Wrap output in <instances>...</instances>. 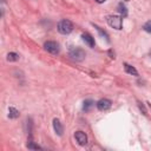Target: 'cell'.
Here are the masks:
<instances>
[{
    "label": "cell",
    "mask_w": 151,
    "mask_h": 151,
    "mask_svg": "<svg viewBox=\"0 0 151 151\" xmlns=\"http://www.w3.org/2000/svg\"><path fill=\"white\" fill-rule=\"evenodd\" d=\"M53 129H54V131H55V133H57L58 136H61V134H63V132H64L63 124H61V123H60V120H59V119H57V118H54V119H53Z\"/></svg>",
    "instance_id": "7"
},
{
    "label": "cell",
    "mask_w": 151,
    "mask_h": 151,
    "mask_svg": "<svg viewBox=\"0 0 151 151\" xmlns=\"http://www.w3.org/2000/svg\"><path fill=\"white\" fill-rule=\"evenodd\" d=\"M150 55H151V52H150Z\"/></svg>",
    "instance_id": "19"
},
{
    "label": "cell",
    "mask_w": 151,
    "mask_h": 151,
    "mask_svg": "<svg viewBox=\"0 0 151 151\" xmlns=\"http://www.w3.org/2000/svg\"><path fill=\"white\" fill-rule=\"evenodd\" d=\"M74 138H76V140L78 142L79 145H86V143H87V136L83 131H77L74 133Z\"/></svg>",
    "instance_id": "5"
},
{
    "label": "cell",
    "mask_w": 151,
    "mask_h": 151,
    "mask_svg": "<svg viewBox=\"0 0 151 151\" xmlns=\"http://www.w3.org/2000/svg\"><path fill=\"white\" fill-rule=\"evenodd\" d=\"M93 100H91V99H87V100H85L84 101V105H83V110L84 111H88L92 106H93Z\"/></svg>",
    "instance_id": "11"
},
{
    "label": "cell",
    "mask_w": 151,
    "mask_h": 151,
    "mask_svg": "<svg viewBox=\"0 0 151 151\" xmlns=\"http://www.w3.org/2000/svg\"><path fill=\"white\" fill-rule=\"evenodd\" d=\"M44 48H45L47 52L52 53V54L59 53V45H58L55 41H46V42L44 44Z\"/></svg>",
    "instance_id": "4"
},
{
    "label": "cell",
    "mask_w": 151,
    "mask_h": 151,
    "mask_svg": "<svg viewBox=\"0 0 151 151\" xmlns=\"http://www.w3.org/2000/svg\"><path fill=\"white\" fill-rule=\"evenodd\" d=\"M96 1H97L98 4H103V2H105L106 0H96Z\"/></svg>",
    "instance_id": "18"
},
{
    "label": "cell",
    "mask_w": 151,
    "mask_h": 151,
    "mask_svg": "<svg viewBox=\"0 0 151 151\" xmlns=\"http://www.w3.org/2000/svg\"><path fill=\"white\" fill-rule=\"evenodd\" d=\"M139 109L143 111V113H144V114H146V110H145V107H144V105H143L142 103H139Z\"/></svg>",
    "instance_id": "17"
},
{
    "label": "cell",
    "mask_w": 151,
    "mask_h": 151,
    "mask_svg": "<svg viewBox=\"0 0 151 151\" xmlns=\"http://www.w3.org/2000/svg\"><path fill=\"white\" fill-rule=\"evenodd\" d=\"M7 60L8 61H17V60H19V54H17L14 52H9L7 54Z\"/></svg>",
    "instance_id": "12"
},
{
    "label": "cell",
    "mask_w": 151,
    "mask_h": 151,
    "mask_svg": "<svg viewBox=\"0 0 151 151\" xmlns=\"http://www.w3.org/2000/svg\"><path fill=\"white\" fill-rule=\"evenodd\" d=\"M68 55H70V58H71L72 60H74V61H81V60H84V58L86 57V53H85V51H84L83 48L73 47V48L70 50Z\"/></svg>",
    "instance_id": "1"
},
{
    "label": "cell",
    "mask_w": 151,
    "mask_h": 151,
    "mask_svg": "<svg viewBox=\"0 0 151 151\" xmlns=\"http://www.w3.org/2000/svg\"><path fill=\"white\" fill-rule=\"evenodd\" d=\"M96 28H97V31L99 32V34H100L101 37H104V38H105L106 40H109V35H107V33H106V32L101 31V29H100V27H98V26H96Z\"/></svg>",
    "instance_id": "15"
},
{
    "label": "cell",
    "mask_w": 151,
    "mask_h": 151,
    "mask_svg": "<svg viewBox=\"0 0 151 151\" xmlns=\"http://www.w3.org/2000/svg\"><path fill=\"white\" fill-rule=\"evenodd\" d=\"M124 70H125V72L126 73H129V74H132V76H138V72H137V70L133 67V66H131V65H129V64H124Z\"/></svg>",
    "instance_id": "9"
},
{
    "label": "cell",
    "mask_w": 151,
    "mask_h": 151,
    "mask_svg": "<svg viewBox=\"0 0 151 151\" xmlns=\"http://www.w3.org/2000/svg\"><path fill=\"white\" fill-rule=\"evenodd\" d=\"M143 28H144V31H146L147 33H151V20H149V21H146V22L144 24V26H143Z\"/></svg>",
    "instance_id": "14"
},
{
    "label": "cell",
    "mask_w": 151,
    "mask_h": 151,
    "mask_svg": "<svg viewBox=\"0 0 151 151\" xmlns=\"http://www.w3.org/2000/svg\"><path fill=\"white\" fill-rule=\"evenodd\" d=\"M97 107L100 111H105V110H107V109L111 107V100L110 99H106V98H103V99H100L97 103Z\"/></svg>",
    "instance_id": "6"
},
{
    "label": "cell",
    "mask_w": 151,
    "mask_h": 151,
    "mask_svg": "<svg viewBox=\"0 0 151 151\" xmlns=\"http://www.w3.org/2000/svg\"><path fill=\"white\" fill-rule=\"evenodd\" d=\"M27 146H28V149H34V150H39V149H41L39 145H35L33 142H29V143L27 144Z\"/></svg>",
    "instance_id": "16"
},
{
    "label": "cell",
    "mask_w": 151,
    "mask_h": 151,
    "mask_svg": "<svg viewBox=\"0 0 151 151\" xmlns=\"http://www.w3.org/2000/svg\"><path fill=\"white\" fill-rule=\"evenodd\" d=\"M107 24L114 29H122V27H123V20L118 15H109Z\"/></svg>",
    "instance_id": "3"
},
{
    "label": "cell",
    "mask_w": 151,
    "mask_h": 151,
    "mask_svg": "<svg viewBox=\"0 0 151 151\" xmlns=\"http://www.w3.org/2000/svg\"><path fill=\"white\" fill-rule=\"evenodd\" d=\"M118 12H119L123 17H126V15H127V9H126V7H125L122 2L118 5Z\"/></svg>",
    "instance_id": "13"
},
{
    "label": "cell",
    "mask_w": 151,
    "mask_h": 151,
    "mask_svg": "<svg viewBox=\"0 0 151 151\" xmlns=\"http://www.w3.org/2000/svg\"><path fill=\"white\" fill-rule=\"evenodd\" d=\"M81 38H83V40H84L90 47H94V38H93L90 33H83V34H81Z\"/></svg>",
    "instance_id": "8"
},
{
    "label": "cell",
    "mask_w": 151,
    "mask_h": 151,
    "mask_svg": "<svg viewBox=\"0 0 151 151\" xmlns=\"http://www.w3.org/2000/svg\"><path fill=\"white\" fill-rule=\"evenodd\" d=\"M125 1H129V0H125Z\"/></svg>",
    "instance_id": "20"
},
{
    "label": "cell",
    "mask_w": 151,
    "mask_h": 151,
    "mask_svg": "<svg viewBox=\"0 0 151 151\" xmlns=\"http://www.w3.org/2000/svg\"><path fill=\"white\" fill-rule=\"evenodd\" d=\"M8 117L9 118H17V117H19V111L17 109H14V107H9L8 109Z\"/></svg>",
    "instance_id": "10"
},
{
    "label": "cell",
    "mask_w": 151,
    "mask_h": 151,
    "mask_svg": "<svg viewBox=\"0 0 151 151\" xmlns=\"http://www.w3.org/2000/svg\"><path fill=\"white\" fill-rule=\"evenodd\" d=\"M73 31V24L67 20V19H64L61 20L59 24H58V32L61 33V34H68Z\"/></svg>",
    "instance_id": "2"
}]
</instances>
